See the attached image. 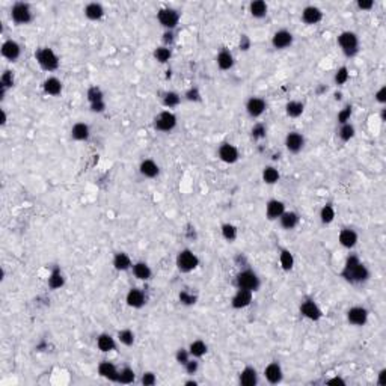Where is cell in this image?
Here are the masks:
<instances>
[{
	"label": "cell",
	"mask_w": 386,
	"mask_h": 386,
	"mask_svg": "<svg viewBox=\"0 0 386 386\" xmlns=\"http://www.w3.org/2000/svg\"><path fill=\"white\" fill-rule=\"evenodd\" d=\"M341 276L350 284H364L370 279L371 273H370L368 267L359 260V256L352 253L347 256L346 264L341 272Z\"/></svg>",
	"instance_id": "1"
},
{
	"label": "cell",
	"mask_w": 386,
	"mask_h": 386,
	"mask_svg": "<svg viewBox=\"0 0 386 386\" xmlns=\"http://www.w3.org/2000/svg\"><path fill=\"white\" fill-rule=\"evenodd\" d=\"M338 46L346 58H355L359 53V36L352 30H344L338 35Z\"/></svg>",
	"instance_id": "2"
},
{
	"label": "cell",
	"mask_w": 386,
	"mask_h": 386,
	"mask_svg": "<svg viewBox=\"0 0 386 386\" xmlns=\"http://www.w3.org/2000/svg\"><path fill=\"white\" fill-rule=\"evenodd\" d=\"M35 59L38 62V65L44 70V71H49V73H53L59 68L61 65V59L59 56L55 53L53 49L50 47H41L36 50L35 53Z\"/></svg>",
	"instance_id": "3"
},
{
	"label": "cell",
	"mask_w": 386,
	"mask_h": 386,
	"mask_svg": "<svg viewBox=\"0 0 386 386\" xmlns=\"http://www.w3.org/2000/svg\"><path fill=\"white\" fill-rule=\"evenodd\" d=\"M235 285H237V288H243V290H249V291L255 293V291H258L260 287H261V279L253 270L244 269V270L237 273Z\"/></svg>",
	"instance_id": "4"
},
{
	"label": "cell",
	"mask_w": 386,
	"mask_h": 386,
	"mask_svg": "<svg viewBox=\"0 0 386 386\" xmlns=\"http://www.w3.org/2000/svg\"><path fill=\"white\" fill-rule=\"evenodd\" d=\"M178 124V118L177 115L172 112V110H163L160 112L155 118H154V128L157 132H161V133H169L172 132L174 128L177 127Z\"/></svg>",
	"instance_id": "5"
},
{
	"label": "cell",
	"mask_w": 386,
	"mask_h": 386,
	"mask_svg": "<svg viewBox=\"0 0 386 386\" xmlns=\"http://www.w3.org/2000/svg\"><path fill=\"white\" fill-rule=\"evenodd\" d=\"M175 264H177V267H178L180 272H183V273H190V272H193V270L199 266V258H198L196 253H193V250H190V249H183V250H180L178 255H177Z\"/></svg>",
	"instance_id": "6"
},
{
	"label": "cell",
	"mask_w": 386,
	"mask_h": 386,
	"mask_svg": "<svg viewBox=\"0 0 386 386\" xmlns=\"http://www.w3.org/2000/svg\"><path fill=\"white\" fill-rule=\"evenodd\" d=\"M11 20L18 24V26H24V24H29L32 23L33 20V12L30 9V5L29 3H24V2H17L12 5L11 8Z\"/></svg>",
	"instance_id": "7"
},
{
	"label": "cell",
	"mask_w": 386,
	"mask_h": 386,
	"mask_svg": "<svg viewBox=\"0 0 386 386\" xmlns=\"http://www.w3.org/2000/svg\"><path fill=\"white\" fill-rule=\"evenodd\" d=\"M157 21L166 30H174L180 23V12L174 8H161L157 12Z\"/></svg>",
	"instance_id": "8"
},
{
	"label": "cell",
	"mask_w": 386,
	"mask_h": 386,
	"mask_svg": "<svg viewBox=\"0 0 386 386\" xmlns=\"http://www.w3.org/2000/svg\"><path fill=\"white\" fill-rule=\"evenodd\" d=\"M300 314H302L305 318L311 320V321H318L323 317V311L321 308L317 305V302L314 299H305L302 304H300Z\"/></svg>",
	"instance_id": "9"
},
{
	"label": "cell",
	"mask_w": 386,
	"mask_h": 386,
	"mask_svg": "<svg viewBox=\"0 0 386 386\" xmlns=\"http://www.w3.org/2000/svg\"><path fill=\"white\" fill-rule=\"evenodd\" d=\"M218 157H219V160H222L227 164H234L240 158V151L235 145H232L230 142H224L218 148Z\"/></svg>",
	"instance_id": "10"
},
{
	"label": "cell",
	"mask_w": 386,
	"mask_h": 386,
	"mask_svg": "<svg viewBox=\"0 0 386 386\" xmlns=\"http://www.w3.org/2000/svg\"><path fill=\"white\" fill-rule=\"evenodd\" d=\"M370 312L365 307H352L347 311V321L355 327H362L368 323Z\"/></svg>",
	"instance_id": "11"
},
{
	"label": "cell",
	"mask_w": 386,
	"mask_h": 386,
	"mask_svg": "<svg viewBox=\"0 0 386 386\" xmlns=\"http://www.w3.org/2000/svg\"><path fill=\"white\" fill-rule=\"evenodd\" d=\"M293 41H294V36L290 30L287 29H281V30H276L272 36V46L276 49V50H285L288 47L293 46Z\"/></svg>",
	"instance_id": "12"
},
{
	"label": "cell",
	"mask_w": 386,
	"mask_h": 386,
	"mask_svg": "<svg viewBox=\"0 0 386 386\" xmlns=\"http://www.w3.org/2000/svg\"><path fill=\"white\" fill-rule=\"evenodd\" d=\"M305 147V136L299 132H290L285 136V148L291 154H297Z\"/></svg>",
	"instance_id": "13"
},
{
	"label": "cell",
	"mask_w": 386,
	"mask_h": 386,
	"mask_svg": "<svg viewBox=\"0 0 386 386\" xmlns=\"http://www.w3.org/2000/svg\"><path fill=\"white\" fill-rule=\"evenodd\" d=\"M266 109H267V103L261 97H250L246 101V113L250 118H260L261 115H264Z\"/></svg>",
	"instance_id": "14"
},
{
	"label": "cell",
	"mask_w": 386,
	"mask_h": 386,
	"mask_svg": "<svg viewBox=\"0 0 386 386\" xmlns=\"http://www.w3.org/2000/svg\"><path fill=\"white\" fill-rule=\"evenodd\" d=\"M253 299V293L249 290H243V288H237L235 294L231 299V307L234 309H244L252 304Z\"/></svg>",
	"instance_id": "15"
},
{
	"label": "cell",
	"mask_w": 386,
	"mask_h": 386,
	"mask_svg": "<svg viewBox=\"0 0 386 386\" xmlns=\"http://www.w3.org/2000/svg\"><path fill=\"white\" fill-rule=\"evenodd\" d=\"M2 56L8 59L9 62H15L21 56V46L15 39H6L2 44Z\"/></svg>",
	"instance_id": "16"
},
{
	"label": "cell",
	"mask_w": 386,
	"mask_h": 386,
	"mask_svg": "<svg viewBox=\"0 0 386 386\" xmlns=\"http://www.w3.org/2000/svg\"><path fill=\"white\" fill-rule=\"evenodd\" d=\"M125 302L130 308L139 309L147 304V294L142 288H132L125 296Z\"/></svg>",
	"instance_id": "17"
},
{
	"label": "cell",
	"mask_w": 386,
	"mask_h": 386,
	"mask_svg": "<svg viewBox=\"0 0 386 386\" xmlns=\"http://www.w3.org/2000/svg\"><path fill=\"white\" fill-rule=\"evenodd\" d=\"M338 241L342 247L353 249L359 241V234L352 228H342L338 234Z\"/></svg>",
	"instance_id": "18"
},
{
	"label": "cell",
	"mask_w": 386,
	"mask_h": 386,
	"mask_svg": "<svg viewBox=\"0 0 386 386\" xmlns=\"http://www.w3.org/2000/svg\"><path fill=\"white\" fill-rule=\"evenodd\" d=\"M302 21L308 26H315L318 24L321 20H323V11L318 8V6H314V5H309L307 8H304L302 11Z\"/></svg>",
	"instance_id": "19"
},
{
	"label": "cell",
	"mask_w": 386,
	"mask_h": 386,
	"mask_svg": "<svg viewBox=\"0 0 386 386\" xmlns=\"http://www.w3.org/2000/svg\"><path fill=\"white\" fill-rule=\"evenodd\" d=\"M98 374L109 380V382H115L118 383V377H119V370L115 364H112L110 361H101L98 364Z\"/></svg>",
	"instance_id": "20"
},
{
	"label": "cell",
	"mask_w": 386,
	"mask_h": 386,
	"mask_svg": "<svg viewBox=\"0 0 386 386\" xmlns=\"http://www.w3.org/2000/svg\"><path fill=\"white\" fill-rule=\"evenodd\" d=\"M285 204L279 199H270L266 205V218L269 221H278L282 214L285 213Z\"/></svg>",
	"instance_id": "21"
},
{
	"label": "cell",
	"mask_w": 386,
	"mask_h": 386,
	"mask_svg": "<svg viewBox=\"0 0 386 386\" xmlns=\"http://www.w3.org/2000/svg\"><path fill=\"white\" fill-rule=\"evenodd\" d=\"M258 382H260V379H258V371H256L253 367H250V365H247V367H244L241 371H240V374H238V383L241 385V386H256L258 385Z\"/></svg>",
	"instance_id": "22"
},
{
	"label": "cell",
	"mask_w": 386,
	"mask_h": 386,
	"mask_svg": "<svg viewBox=\"0 0 386 386\" xmlns=\"http://www.w3.org/2000/svg\"><path fill=\"white\" fill-rule=\"evenodd\" d=\"M264 377L270 385H278L284 380V371L282 367L278 362H270L264 368Z\"/></svg>",
	"instance_id": "23"
},
{
	"label": "cell",
	"mask_w": 386,
	"mask_h": 386,
	"mask_svg": "<svg viewBox=\"0 0 386 386\" xmlns=\"http://www.w3.org/2000/svg\"><path fill=\"white\" fill-rule=\"evenodd\" d=\"M71 138L77 142H86L91 138V128L84 122H76L71 127Z\"/></svg>",
	"instance_id": "24"
},
{
	"label": "cell",
	"mask_w": 386,
	"mask_h": 386,
	"mask_svg": "<svg viewBox=\"0 0 386 386\" xmlns=\"http://www.w3.org/2000/svg\"><path fill=\"white\" fill-rule=\"evenodd\" d=\"M42 91L50 97H58L62 94V81L58 77L50 76L42 83Z\"/></svg>",
	"instance_id": "25"
},
{
	"label": "cell",
	"mask_w": 386,
	"mask_h": 386,
	"mask_svg": "<svg viewBox=\"0 0 386 386\" xmlns=\"http://www.w3.org/2000/svg\"><path fill=\"white\" fill-rule=\"evenodd\" d=\"M139 172H141V175L145 177V178H155V177L160 174V167H158V164H157L154 160L145 158V160H142L141 164H139Z\"/></svg>",
	"instance_id": "26"
},
{
	"label": "cell",
	"mask_w": 386,
	"mask_h": 386,
	"mask_svg": "<svg viewBox=\"0 0 386 386\" xmlns=\"http://www.w3.org/2000/svg\"><path fill=\"white\" fill-rule=\"evenodd\" d=\"M112 264H113L115 270H118V272H127V270L132 269L133 261H132L130 255H128V253H125V252H118V253H115V256H113Z\"/></svg>",
	"instance_id": "27"
},
{
	"label": "cell",
	"mask_w": 386,
	"mask_h": 386,
	"mask_svg": "<svg viewBox=\"0 0 386 386\" xmlns=\"http://www.w3.org/2000/svg\"><path fill=\"white\" fill-rule=\"evenodd\" d=\"M97 347L103 353H110L116 349V339L110 333H100L97 336Z\"/></svg>",
	"instance_id": "28"
},
{
	"label": "cell",
	"mask_w": 386,
	"mask_h": 386,
	"mask_svg": "<svg viewBox=\"0 0 386 386\" xmlns=\"http://www.w3.org/2000/svg\"><path fill=\"white\" fill-rule=\"evenodd\" d=\"M278 221H279V225H281L285 231H291V230H294V228L299 225L300 216H299L296 211H287V210H285V213L282 214V216H281Z\"/></svg>",
	"instance_id": "29"
},
{
	"label": "cell",
	"mask_w": 386,
	"mask_h": 386,
	"mask_svg": "<svg viewBox=\"0 0 386 386\" xmlns=\"http://www.w3.org/2000/svg\"><path fill=\"white\" fill-rule=\"evenodd\" d=\"M83 12H84V15H86V18L91 20V21H100L104 17V8H103L101 3H97V2L88 3L86 6H84Z\"/></svg>",
	"instance_id": "30"
},
{
	"label": "cell",
	"mask_w": 386,
	"mask_h": 386,
	"mask_svg": "<svg viewBox=\"0 0 386 386\" xmlns=\"http://www.w3.org/2000/svg\"><path fill=\"white\" fill-rule=\"evenodd\" d=\"M216 64H218L219 70H222V71H230V70L234 67L235 61H234L232 53H231L230 50L224 49V50H221V52L218 53V56H216Z\"/></svg>",
	"instance_id": "31"
},
{
	"label": "cell",
	"mask_w": 386,
	"mask_h": 386,
	"mask_svg": "<svg viewBox=\"0 0 386 386\" xmlns=\"http://www.w3.org/2000/svg\"><path fill=\"white\" fill-rule=\"evenodd\" d=\"M249 12L253 18L261 20L267 15L269 12V6L264 0H253V2L249 3Z\"/></svg>",
	"instance_id": "32"
},
{
	"label": "cell",
	"mask_w": 386,
	"mask_h": 386,
	"mask_svg": "<svg viewBox=\"0 0 386 386\" xmlns=\"http://www.w3.org/2000/svg\"><path fill=\"white\" fill-rule=\"evenodd\" d=\"M132 270H133V275L136 276V279H139V281H150L153 276V270L145 261L133 263Z\"/></svg>",
	"instance_id": "33"
},
{
	"label": "cell",
	"mask_w": 386,
	"mask_h": 386,
	"mask_svg": "<svg viewBox=\"0 0 386 386\" xmlns=\"http://www.w3.org/2000/svg\"><path fill=\"white\" fill-rule=\"evenodd\" d=\"M305 110V104L302 101H297V100H290L285 104V113L288 118H299L304 115Z\"/></svg>",
	"instance_id": "34"
},
{
	"label": "cell",
	"mask_w": 386,
	"mask_h": 386,
	"mask_svg": "<svg viewBox=\"0 0 386 386\" xmlns=\"http://www.w3.org/2000/svg\"><path fill=\"white\" fill-rule=\"evenodd\" d=\"M47 282H49V287H50L52 290H59V288H62V287L65 285V276H64L62 270H61L59 267H55V269L50 272Z\"/></svg>",
	"instance_id": "35"
},
{
	"label": "cell",
	"mask_w": 386,
	"mask_h": 386,
	"mask_svg": "<svg viewBox=\"0 0 386 386\" xmlns=\"http://www.w3.org/2000/svg\"><path fill=\"white\" fill-rule=\"evenodd\" d=\"M261 177H263V181L266 184H269V186H273V184H276L281 180V174H279V170L275 166H266L263 169Z\"/></svg>",
	"instance_id": "36"
},
{
	"label": "cell",
	"mask_w": 386,
	"mask_h": 386,
	"mask_svg": "<svg viewBox=\"0 0 386 386\" xmlns=\"http://www.w3.org/2000/svg\"><path fill=\"white\" fill-rule=\"evenodd\" d=\"M207 350H208V347H207V344H205L202 339H195V341L190 342V346H189V353H190V356H192V358H196V359L202 358V356L207 353Z\"/></svg>",
	"instance_id": "37"
},
{
	"label": "cell",
	"mask_w": 386,
	"mask_h": 386,
	"mask_svg": "<svg viewBox=\"0 0 386 386\" xmlns=\"http://www.w3.org/2000/svg\"><path fill=\"white\" fill-rule=\"evenodd\" d=\"M338 136H339V139H341L342 142H350V141L356 136V128H355V125L350 124V122L342 124V125L339 127V130H338Z\"/></svg>",
	"instance_id": "38"
},
{
	"label": "cell",
	"mask_w": 386,
	"mask_h": 386,
	"mask_svg": "<svg viewBox=\"0 0 386 386\" xmlns=\"http://www.w3.org/2000/svg\"><path fill=\"white\" fill-rule=\"evenodd\" d=\"M279 264L284 272H290L294 267V256L288 249H282L279 253Z\"/></svg>",
	"instance_id": "39"
},
{
	"label": "cell",
	"mask_w": 386,
	"mask_h": 386,
	"mask_svg": "<svg viewBox=\"0 0 386 386\" xmlns=\"http://www.w3.org/2000/svg\"><path fill=\"white\" fill-rule=\"evenodd\" d=\"M161 103H163V106H164L167 110H170V109L177 107V106L181 103V95H180L178 92H175V91H169V92H166V94L163 95Z\"/></svg>",
	"instance_id": "40"
},
{
	"label": "cell",
	"mask_w": 386,
	"mask_h": 386,
	"mask_svg": "<svg viewBox=\"0 0 386 386\" xmlns=\"http://www.w3.org/2000/svg\"><path fill=\"white\" fill-rule=\"evenodd\" d=\"M335 216H336V211H335V207L332 204H326L321 207L320 210V221L321 224L324 225H329L335 221Z\"/></svg>",
	"instance_id": "41"
},
{
	"label": "cell",
	"mask_w": 386,
	"mask_h": 386,
	"mask_svg": "<svg viewBox=\"0 0 386 386\" xmlns=\"http://www.w3.org/2000/svg\"><path fill=\"white\" fill-rule=\"evenodd\" d=\"M116 338H118V341L121 342V344L125 346V347H132L135 344V339H136L135 332L132 329H121L118 332Z\"/></svg>",
	"instance_id": "42"
},
{
	"label": "cell",
	"mask_w": 386,
	"mask_h": 386,
	"mask_svg": "<svg viewBox=\"0 0 386 386\" xmlns=\"http://www.w3.org/2000/svg\"><path fill=\"white\" fill-rule=\"evenodd\" d=\"M136 380V373L133 368L130 367H124L119 370V377H118V383H122V385H132L135 383Z\"/></svg>",
	"instance_id": "43"
},
{
	"label": "cell",
	"mask_w": 386,
	"mask_h": 386,
	"mask_svg": "<svg viewBox=\"0 0 386 386\" xmlns=\"http://www.w3.org/2000/svg\"><path fill=\"white\" fill-rule=\"evenodd\" d=\"M221 232H222V237L230 243H232L238 237V228L232 224H224L221 227Z\"/></svg>",
	"instance_id": "44"
},
{
	"label": "cell",
	"mask_w": 386,
	"mask_h": 386,
	"mask_svg": "<svg viewBox=\"0 0 386 386\" xmlns=\"http://www.w3.org/2000/svg\"><path fill=\"white\" fill-rule=\"evenodd\" d=\"M350 78V73H349V68L347 67H339L335 74H333V83L336 84V86H342V84H346Z\"/></svg>",
	"instance_id": "45"
},
{
	"label": "cell",
	"mask_w": 386,
	"mask_h": 386,
	"mask_svg": "<svg viewBox=\"0 0 386 386\" xmlns=\"http://www.w3.org/2000/svg\"><path fill=\"white\" fill-rule=\"evenodd\" d=\"M170 58H172V50H170V47L160 46L154 50V59L158 64H167Z\"/></svg>",
	"instance_id": "46"
},
{
	"label": "cell",
	"mask_w": 386,
	"mask_h": 386,
	"mask_svg": "<svg viewBox=\"0 0 386 386\" xmlns=\"http://www.w3.org/2000/svg\"><path fill=\"white\" fill-rule=\"evenodd\" d=\"M86 100L89 104L98 103V101H104V92L101 91L100 86H91L86 91Z\"/></svg>",
	"instance_id": "47"
},
{
	"label": "cell",
	"mask_w": 386,
	"mask_h": 386,
	"mask_svg": "<svg viewBox=\"0 0 386 386\" xmlns=\"http://www.w3.org/2000/svg\"><path fill=\"white\" fill-rule=\"evenodd\" d=\"M266 135H267V128L263 122H256L250 130V136L253 141H263Z\"/></svg>",
	"instance_id": "48"
},
{
	"label": "cell",
	"mask_w": 386,
	"mask_h": 386,
	"mask_svg": "<svg viewBox=\"0 0 386 386\" xmlns=\"http://www.w3.org/2000/svg\"><path fill=\"white\" fill-rule=\"evenodd\" d=\"M15 84V76H14V73L12 71H9V70H6V71H3V74H2V77H0V88H3V89H11L12 86Z\"/></svg>",
	"instance_id": "49"
},
{
	"label": "cell",
	"mask_w": 386,
	"mask_h": 386,
	"mask_svg": "<svg viewBox=\"0 0 386 386\" xmlns=\"http://www.w3.org/2000/svg\"><path fill=\"white\" fill-rule=\"evenodd\" d=\"M352 113H353V107H352V104L344 106V107H342V109L338 112V115H336V121H338V124H339V125H342V124L350 122Z\"/></svg>",
	"instance_id": "50"
},
{
	"label": "cell",
	"mask_w": 386,
	"mask_h": 386,
	"mask_svg": "<svg viewBox=\"0 0 386 386\" xmlns=\"http://www.w3.org/2000/svg\"><path fill=\"white\" fill-rule=\"evenodd\" d=\"M178 297H180V302H181L183 305H195V304H196V296H195L193 293L187 291V290L181 291Z\"/></svg>",
	"instance_id": "51"
},
{
	"label": "cell",
	"mask_w": 386,
	"mask_h": 386,
	"mask_svg": "<svg viewBox=\"0 0 386 386\" xmlns=\"http://www.w3.org/2000/svg\"><path fill=\"white\" fill-rule=\"evenodd\" d=\"M141 383L144 386H154L157 383V376L153 371H145L141 377Z\"/></svg>",
	"instance_id": "52"
},
{
	"label": "cell",
	"mask_w": 386,
	"mask_h": 386,
	"mask_svg": "<svg viewBox=\"0 0 386 386\" xmlns=\"http://www.w3.org/2000/svg\"><path fill=\"white\" fill-rule=\"evenodd\" d=\"M184 370H186V373H187L189 376L196 374V373H198V370H199V362H198V359H196V358H190V359L186 362Z\"/></svg>",
	"instance_id": "53"
},
{
	"label": "cell",
	"mask_w": 386,
	"mask_h": 386,
	"mask_svg": "<svg viewBox=\"0 0 386 386\" xmlns=\"http://www.w3.org/2000/svg\"><path fill=\"white\" fill-rule=\"evenodd\" d=\"M184 98H186L187 101L198 103V101H201V92H199V89H198L196 86H193V88H190V89H187V91H186Z\"/></svg>",
	"instance_id": "54"
},
{
	"label": "cell",
	"mask_w": 386,
	"mask_h": 386,
	"mask_svg": "<svg viewBox=\"0 0 386 386\" xmlns=\"http://www.w3.org/2000/svg\"><path fill=\"white\" fill-rule=\"evenodd\" d=\"M192 356H190V353H189V349H178L177 350V353H175V359H177V362L180 364V365H186V362L190 359Z\"/></svg>",
	"instance_id": "55"
},
{
	"label": "cell",
	"mask_w": 386,
	"mask_h": 386,
	"mask_svg": "<svg viewBox=\"0 0 386 386\" xmlns=\"http://www.w3.org/2000/svg\"><path fill=\"white\" fill-rule=\"evenodd\" d=\"M356 6L361 11H371L374 8V0H358Z\"/></svg>",
	"instance_id": "56"
},
{
	"label": "cell",
	"mask_w": 386,
	"mask_h": 386,
	"mask_svg": "<svg viewBox=\"0 0 386 386\" xmlns=\"http://www.w3.org/2000/svg\"><path fill=\"white\" fill-rule=\"evenodd\" d=\"M174 39H175V36H174V30H164V33H163V38H161V41H163V46H166V47H170V46H172Z\"/></svg>",
	"instance_id": "57"
},
{
	"label": "cell",
	"mask_w": 386,
	"mask_h": 386,
	"mask_svg": "<svg viewBox=\"0 0 386 386\" xmlns=\"http://www.w3.org/2000/svg\"><path fill=\"white\" fill-rule=\"evenodd\" d=\"M374 98L379 104H385L386 103V86H382L376 94H374Z\"/></svg>",
	"instance_id": "58"
},
{
	"label": "cell",
	"mask_w": 386,
	"mask_h": 386,
	"mask_svg": "<svg viewBox=\"0 0 386 386\" xmlns=\"http://www.w3.org/2000/svg\"><path fill=\"white\" fill-rule=\"evenodd\" d=\"M238 47H240V50H243V52H247V50L250 49V39H249L247 35H241Z\"/></svg>",
	"instance_id": "59"
},
{
	"label": "cell",
	"mask_w": 386,
	"mask_h": 386,
	"mask_svg": "<svg viewBox=\"0 0 386 386\" xmlns=\"http://www.w3.org/2000/svg\"><path fill=\"white\" fill-rule=\"evenodd\" d=\"M89 107H91V112H94V113H103L106 110V101H98V103L89 104Z\"/></svg>",
	"instance_id": "60"
},
{
	"label": "cell",
	"mask_w": 386,
	"mask_h": 386,
	"mask_svg": "<svg viewBox=\"0 0 386 386\" xmlns=\"http://www.w3.org/2000/svg\"><path fill=\"white\" fill-rule=\"evenodd\" d=\"M385 377H386V370L383 368V370H380V373H379V380H377V385H379V386H385V385H386Z\"/></svg>",
	"instance_id": "61"
},
{
	"label": "cell",
	"mask_w": 386,
	"mask_h": 386,
	"mask_svg": "<svg viewBox=\"0 0 386 386\" xmlns=\"http://www.w3.org/2000/svg\"><path fill=\"white\" fill-rule=\"evenodd\" d=\"M327 385H346V380L342 379V377H333V379H330V380H327Z\"/></svg>",
	"instance_id": "62"
},
{
	"label": "cell",
	"mask_w": 386,
	"mask_h": 386,
	"mask_svg": "<svg viewBox=\"0 0 386 386\" xmlns=\"http://www.w3.org/2000/svg\"><path fill=\"white\" fill-rule=\"evenodd\" d=\"M6 119H8V118H6V112H5V110H2V125H5V124H6Z\"/></svg>",
	"instance_id": "63"
},
{
	"label": "cell",
	"mask_w": 386,
	"mask_h": 386,
	"mask_svg": "<svg viewBox=\"0 0 386 386\" xmlns=\"http://www.w3.org/2000/svg\"><path fill=\"white\" fill-rule=\"evenodd\" d=\"M186 385H187V386H192V385H193V386H196V385H198V382H195V380H187V382H186Z\"/></svg>",
	"instance_id": "64"
}]
</instances>
